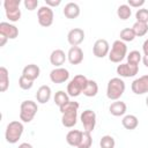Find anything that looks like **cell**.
Listing matches in <instances>:
<instances>
[{
    "label": "cell",
    "mask_w": 148,
    "mask_h": 148,
    "mask_svg": "<svg viewBox=\"0 0 148 148\" xmlns=\"http://www.w3.org/2000/svg\"><path fill=\"white\" fill-rule=\"evenodd\" d=\"M125 91V82L120 77H112L108 82L106 96L109 99L118 101Z\"/></svg>",
    "instance_id": "1"
},
{
    "label": "cell",
    "mask_w": 148,
    "mask_h": 148,
    "mask_svg": "<svg viewBox=\"0 0 148 148\" xmlns=\"http://www.w3.org/2000/svg\"><path fill=\"white\" fill-rule=\"evenodd\" d=\"M88 83V79L84 76V75H75L68 83L67 86V92H68V96H72V97H77L82 91L83 89L86 88Z\"/></svg>",
    "instance_id": "2"
},
{
    "label": "cell",
    "mask_w": 148,
    "mask_h": 148,
    "mask_svg": "<svg viewBox=\"0 0 148 148\" xmlns=\"http://www.w3.org/2000/svg\"><path fill=\"white\" fill-rule=\"evenodd\" d=\"M23 130H24V127L21 121H17V120L10 121L7 125L6 133H5L6 141L9 143H16L20 140V138L23 133Z\"/></svg>",
    "instance_id": "3"
},
{
    "label": "cell",
    "mask_w": 148,
    "mask_h": 148,
    "mask_svg": "<svg viewBox=\"0 0 148 148\" xmlns=\"http://www.w3.org/2000/svg\"><path fill=\"white\" fill-rule=\"evenodd\" d=\"M38 111V106L34 101H24L20 108V119L24 123H30Z\"/></svg>",
    "instance_id": "4"
},
{
    "label": "cell",
    "mask_w": 148,
    "mask_h": 148,
    "mask_svg": "<svg viewBox=\"0 0 148 148\" xmlns=\"http://www.w3.org/2000/svg\"><path fill=\"white\" fill-rule=\"evenodd\" d=\"M126 53H127L126 44L120 39L114 40L112 44L111 51L109 52V60L111 62H120L126 57Z\"/></svg>",
    "instance_id": "5"
},
{
    "label": "cell",
    "mask_w": 148,
    "mask_h": 148,
    "mask_svg": "<svg viewBox=\"0 0 148 148\" xmlns=\"http://www.w3.org/2000/svg\"><path fill=\"white\" fill-rule=\"evenodd\" d=\"M20 0H5L3 7L6 10V16L9 21L16 22L21 17V10H20Z\"/></svg>",
    "instance_id": "6"
},
{
    "label": "cell",
    "mask_w": 148,
    "mask_h": 148,
    "mask_svg": "<svg viewBox=\"0 0 148 148\" xmlns=\"http://www.w3.org/2000/svg\"><path fill=\"white\" fill-rule=\"evenodd\" d=\"M37 16H38V23L42 27L47 28V27H50L53 23V10L49 6L40 7L38 9Z\"/></svg>",
    "instance_id": "7"
},
{
    "label": "cell",
    "mask_w": 148,
    "mask_h": 148,
    "mask_svg": "<svg viewBox=\"0 0 148 148\" xmlns=\"http://www.w3.org/2000/svg\"><path fill=\"white\" fill-rule=\"evenodd\" d=\"M81 123L86 130V132L91 133L96 125V113L92 110H84L81 113Z\"/></svg>",
    "instance_id": "8"
},
{
    "label": "cell",
    "mask_w": 148,
    "mask_h": 148,
    "mask_svg": "<svg viewBox=\"0 0 148 148\" xmlns=\"http://www.w3.org/2000/svg\"><path fill=\"white\" fill-rule=\"evenodd\" d=\"M139 72L138 65H132V64H120L117 67V74L121 77H132L136 75Z\"/></svg>",
    "instance_id": "9"
},
{
    "label": "cell",
    "mask_w": 148,
    "mask_h": 148,
    "mask_svg": "<svg viewBox=\"0 0 148 148\" xmlns=\"http://www.w3.org/2000/svg\"><path fill=\"white\" fill-rule=\"evenodd\" d=\"M132 91L136 95H142L148 92V75H143L139 79H135L132 82Z\"/></svg>",
    "instance_id": "10"
},
{
    "label": "cell",
    "mask_w": 148,
    "mask_h": 148,
    "mask_svg": "<svg viewBox=\"0 0 148 148\" xmlns=\"http://www.w3.org/2000/svg\"><path fill=\"white\" fill-rule=\"evenodd\" d=\"M94 56L97 58H104L110 52V45L105 39H97L92 47Z\"/></svg>",
    "instance_id": "11"
},
{
    "label": "cell",
    "mask_w": 148,
    "mask_h": 148,
    "mask_svg": "<svg viewBox=\"0 0 148 148\" xmlns=\"http://www.w3.org/2000/svg\"><path fill=\"white\" fill-rule=\"evenodd\" d=\"M68 77H69V72L62 67L54 68L50 73V79L53 83H64L68 80Z\"/></svg>",
    "instance_id": "12"
},
{
    "label": "cell",
    "mask_w": 148,
    "mask_h": 148,
    "mask_svg": "<svg viewBox=\"0 0 148 148\" xmlns=\"http://www.w3.org/2000/svg\"><path fill=\"white\" fill-rule=\"evenodd\" d=\"M83 39H84V31L80 28H74L69 30L67 35V40L72 46H77L83 42Z\"/></svg>",
    "instance_id": "13"
},
{
    "label": "cell",
    "mask_w": 148,
    "mask_h": 148,
    "mask_svg": "<svg viewBox=\"0 0 148 148\" xmlns=\"http://www.w3.org/2000/svg\"><path fill=\"white\" fill-rule=\"evenodd\" d=\"M0 35L6 36L8 39H14L18 36V29L8 22H1L0 23Z\"/></svg>",
    "instance_id": "14"
},
{
    "label": "cell",
    "mask_w": 148,
    "mask_h": 148,
    "mask_svg": "<svg viewBox=\"0 0 148 148\" xmlns=\"http://www.w3.org/2000/svg\"><path fill=\"white\" fill-rule=\"evenodd\" d=\"M67 59L72 65H79L83 60V51L79 46H72L68 50Z\"/></svg>",
    "instance_id": "15"
},
{
    "label": "cell",
    "mask_w": 148,
    "mask_h": 148,
    "mask_svg": "<svg viewBox=\"0 0 148 148\" xmlns=\"http://www.w3.org/2000/svg\"><path fill=\"white\" fill-rule=\"evenodd\" d=\"M77 120V110L76 109H72V110H67L62 113L61 117V123L65 127H73L76 124Z\"/></svg>",
    "instance_id": "16"
},
{
    "label": "cell",
    "mask_w": 148,
    "mask_h": 148,
    "mask_svg": "<svg viewBox=\"0 0 148 148\" xmlns=\"http://www.w3.org/2000/svg\"><path fill=\"white\" fill-rule=\"evenodd\" d=\"M65 61H66V54L62 50L57 49V50L52 51V53L50 56V62L52 65H54L56 67H59V66L64 65Z\"/></svg>",
    "instance_id": "17"
},
{
    "label": "cell",
    "mask_w": 148,
    "mask_h": 148,
    "mask_svg": "<svg viewBox=\"0 0 148 148\" xmlns=\"http://www.w3.org/2000/svg\"><path fill=\"white\" fill-rule=\"evenodd\" d=\"M39 73H40V69L37 65L35 64H30V65H27L24 68H23V72H22V75L25 76L27 79L34 81L36 80L38 76H39Z\"/></svg>",
    "instance_id": "18"
},
{
    "label": "cell",
    "mask_w": 148,
    "mask_h": 148,
    "mask_svg": "<svg viewBox=\"0 0 148 148\" xmlns=\"http://www.w3.org/2000/svg\"><path fill=\"white\" fill-rule=\"evenodd\" d=\"M82 134L83 132L81 131H77V130H72L67 133L66 135V141L69 146L72 147H77L81 142V139H82Z\"/></svg>",
    "instance_id": "19"
},
{
    "label": "cell",
    "mask_w": 148,
    "mask_h": 148,
    "mask_svg": "<svg viewBox=\"0 0 148 148\" xmlns=\"http://www.w3.org/2000/svg\"><path fill=\"white\" fill-rule=\"evenodd\" d=\"M36 98H37V102L40 104H45L46 102H49V99L51 98V88L49 86L39 87L36 92Z\"/></svg>",
    "instance_id": "20"
},
{
    "label": "cell",
    "mask_w": 148,
    "mask_h": 148,
    "mask_svg": "<svg viewBox=\"0 0 148 148\" xmlns=\"http://www.w3.org/2000/svg\"><path fill=\"white\" fill-rule=\"evenodd\" d=\"M64 15L67 18H76L80 15V7L75 2H68L64 8Z\"/></svg>",
    "instance_id": "21"
},
{
    "label": "cell",
    "mask_w": 148,
    "mask_h": 148,
    "mask_svg": "<svg viewBox=\"0 0 148 148\" xmlns=\"http://www.w3.org/2000/svg\"><path fill=\"white\" fill-rule=\"evenodd\" d=\"M126 109H127V108H126V104H125L124 102H121V101H116V102H113V103L110 105L109 111H110V113H111L112 116L119 117V116L125 114Z\"/></svg>",
    "instance_id": "22"
},
{
    "label": "cell",
    "mask_w": 148,
    "mask_h": 148,
    "mask_svg": "<svg viewBox=\"0 0 148 148\" xmlns=\"http://www.w3.org/2000/svg\"><path fill=\"white\" fill-rule=\"evenodd\" d=\"M121 124H123V126H124L126 130L132 131V130H135V128L138 127L139 120H138V118H136L134 114H127V116H125V117L123 118Z\"/></svg>",
    "instance_id": "23"
},
{
    "label": "cell",
    "mask_w": 148,
    "mask_h": 148,
    "mask_svg": "<svg viewBox=\"0 0 148 148\" xmlns=\"http://www.w3.org/2000/svg\"><path fill=\"white\" fill-rule=\"evenodd\" d=\"M9 86V76L6 67H0V91L3 92L8 89Z\"/></svg>",
    "instance_id": "24"
},
{
    "label": "cell",
    "mask_w": 148,
    "mask_h": 148,
    "mask_svg": "<svg viewBox=\"0 0 148 148\" xmlns=\"http://www.w3.org/2000/svg\"><path fill=\"white\" fill-rule=\"evenodd\" d=\"M83 95H86L87 97H94L97 95L98 92V86L94 80H88V83L86 86V88L83 89Z\"/></svg>",
    "instance_id": "25"
},
{
    "label": "cell",
    "mask_w": 148,
    "mask_h": 148,
    "mask_svg": "<svg viewBox=\"0 0 148 148\" xmlns=\"http://www.w3.org/2000/svg\"><path fill=\"white\" fill-rule=\"evenodd\" d=\"M68 102H69V96H68L67 92H65L62 90H59V91L56 92V95H54V103L59 108L65 105V104H67Z\"/></svg>",
    "instance_id": "26"
},
{
    "label": "cell",
    "mask_w": 148,
    "mask_h": 148,
    "mask_svg": "<svg viewBox=\"0 0 148 148\" xmlns=\"http://www.w3.org/2000/svg\"><path fill=\"white\" fill-rule=\"evenodd\" d=\"M131 14H132V9H131V7L128 5H120L118 7V9H117V15H118V17L120 20L130 18Z\"/></svg>",
    "instance_id": "27"
},
{
    "label": "cell",
    "mask_w": 148,
    "mask_h": 148,
    "mask_svg": "<svg viewBox=\"0 0 148 148\" xmlns=\"http://www.w3.org/2000/svg\"><path fill=\"white\" fill-rule=\"evenodd\" d=\"M132 29H133L135 36L141 37V36H145L147 34V31H148V24L147 23H141V22H135L133 24Z\"/></svg>",
    "instance_id": "28"
},
{
    "label": "cell",
    "mask_w": 148,
    "mask_h": 148,
    "mask_svg": "<svg viewBox=\"0 0 148 148\" xmlns=\"http://www.w3.org/2000/svg\"><path fill=\"white\" fill-rule=\"evenodd\" d=\"M119 37H120V40L123 42H132L135 38V34L132 28H125L120 31Z\"/></svg>",
    "instance_id": "29"
},
{
    "label": "cell",
    "mask_w": 148,
    "mask_h": 148,
    "mask_svg": "<svg viewBox=\"0 0 148 148\" xmlns=\"http://www.w3.org/2000/svg\"><path fill=\"white\" fill-rule=\"evenodd\" d=\"M91 143H92V139H91V134L89 132H83L82 134V139H81V142L80 145L77 146V148H90L91 147Z\"/></svg>",
    "instance_id": "30"
},
{
    "label": "cell",
    "mask_w": 148,
    "mask_h": 148,
    "mask_svg": "<svg viewBox=\"0 0 148 148\" xmlns=\"http://www.w3.org/2000/svg\"><path fill=\"white\" fill-rule=\"evenodd\" d=\"M114 139L111 136V135H104L101 138V141H99V146L101 148H114Z\"/></svg>",
    "instance_id": "31"
},
{
    "label": "cell",
    "mask_w": 148,
    "mask_h": 148,
    "mask_svg": "<svg viewBox=\"0 0 148 148\" xmlns=\"http://www.w3.org/2000/svg\"><path fill=\"white\" fill-rule=\"evenodd\" d=\"M141 60V53L139 51H131L127 56V62L128 64H132V65H139Z\"/></svg>",
    "instance_id": "32"
},
{
    "label": "cell",
    "mask_w": 148,
    "mask_h": 148,
    "mask_svg": "<svg viewBox=\"0 0 148 148\" xmlns=\"http://www.w3.org/2000/svg\"><path fill=\"white\" fill-rule=\"evenodd\" d=\"M135 17H136V22L148 23V9L146 8L138 9V12L135 13Z\"/></svg>",
    "instance_id": "33"
},
{
    "label": "cell",
    "mask_w": 148,
    "mask_h": 148,
    "mask_svg": "<svg viewBox=\"0 0 148 148\" xmlns=\"http://www.w3.org/2000/svg\"><path fill=\"white\" fill-rule=\"evenodd\" d=\"M18 86H20L21 89H23V90H28V89L32 88V86H34V81H31V80L27 79L25 76L21 75V77L18 79Z\"/></svg>",
    "instance_id": "34"
},
{
    "label": "cell",
    "mask_w": 148,
    "mask_h": 148,
    "mask_svg": "<svg viewBox=\"0 0 148 148\" xmlns=\"http://www.w3.org/2000/svg\"><path fill=\"white\" fill-rule=\"evenodd\" d=\"M60 109V112L61 113H64L65 111H67V110H72V109H79V103L77 102H68L67 104H65V105H62V106H60L59 108Z\"/></svg>",
    "instance_id": "35"
},
{
    "label": "cell",
    "mask_w": 148,
    "mask_h": 148,
    "mask_svg": "<svg viewBox=\"0 0 148 148\" xmlns=\"http://www.w3.org/2000/svg\"><path fill=\"white\" fill-rule=\"evenodd\" d=\"M24 7L28 10H34L38 6V0H24Z\"/></svg>",
    "instance_id": "36"
},
{
    "label": "cell",
    "mask_w": 148,
    "mask_h": 148,
    "mask_svg": "<svg viewBox=\"0 0 148 148\" xmlns=\"http://www.w3.org/2000/svg\"><path fill=\"white\" fill-rule=\"evenodd\" d=\"M145 5V0H128L130 7H141Z\"/></svg>",
    "instance_id": "37"
},
{
    "label": "cell",
    "mask_w": 148,
    "mask_h": 148,
    "mask_svg": "<svg viewBox=\"0 0 148 148\" xmlns=\"http://www.w3.org/2000/svg\"><path fill=\"white\" fill-rule=\"evenodd\" d=\"M45 3L49 7H57L61 3V1L60 0H45Z\"/></svg>",
    "instance_id": "38"
},
{
    "label": "cell",
    "mask_w": 148,
    "mask_h": 148,
    "mask_svg": "<svg viewBox=\"0 0 148 148\" xmlns=\"http://www.w3.org/2000/svg\"><path fill=\"white\" fill-rule=\"evenodd\" d=\"M142 50H143V53L145 56H148V39H146L142 44Z\"/></svg>",
    "instance_id": "39"
},
{
    "label": "cell",
    "mask_w": 148,
    "mask_h": 148,
    "mask_svg": "<svg viewBox=\"0 0 148 148\" xmlns=\"http://www.w3.org/2000/svg\"><path fill=\"white\" fill-rule=\"evenodd\" d=\"M7 37L6 36H3V35H0V46H3L5 44H6V42H7Z\"/></svg>",
    "instance_id": "40"
},
{
    "label": "cell",
    "mask_w": 148,
    "mask_h": 148,
    "mask_svg": "<svg viewBox=\"0 0 148 148\" xmlns=\"http://www.w3.org/2000/svg\"><path fill=\"white\" fill-rule=\"evenodd\" d=\"M17 148H34V147H32L30 143H28V142H23V143H21Z\"/></svg>",
    "instance_id": "41"
},
{
    "label": "cell",
    "mask_w": 148,
    "mask_h": 148,
    "mask_svg": "<svg viewBox=\"0 0 148 148\" xmlns=\"http://www.w3.org/2000/svg\"><path fill=\"white\" fill-rule=\"evenodd\" d=\"M142 61H143V65H145L146 67H148V56H143Z\"/></svg>",
    "instance_id": "42"
},
{
    "label": "cell",
    "mask_w": 148,
    "mask_h": 148,
    "mask_svg": "<svg viewBox=\"0 0 148 148\" xmlns=\"http://www.w3.org/2000/svg\"><path fill=\"white\" fill-rule=\"evenodd\" d=\"M146 105L148 106V96H147V98H146Z\"/></svg>",
    "instance_id": "43"
}]
</instances>
